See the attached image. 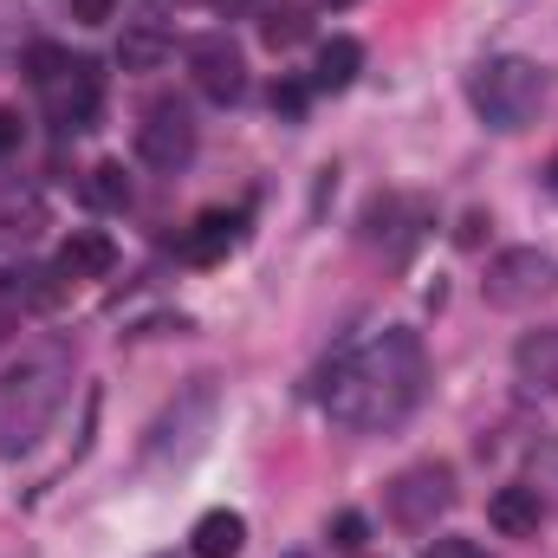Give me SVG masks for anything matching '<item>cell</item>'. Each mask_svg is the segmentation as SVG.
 <instances>
[{
    "instance_id": "1",
    "label": "cell",
    "mask_w": 558,
    "mask_h": 558,
    "mask_svg": "<svg viewBox=\"0 0 558 558\" xmlns=\"http://www.w3.org/2000/svg\"><path fill=\"white\" fill-rule=\"evenodd\" d=\"M422 384H428V357H422V338L390 325L377 331L371 344L344 351L325 377V416L338 428H397L422 403Z\"/></svg>"
},
{
    "instance_id": "2",
    "label": "cell",
    "mask_w": 558,
    "mask_h": 558,
    "mask_svg": "<svg viewBox=\"0 0 558 558\" xmlns=\"http://www.w3.org/2000/svg\"><path fill=\"white\" fill-rule=\"evenodd\" d=\"M72 390V364L65 351H33L20 364L0 371V454H26Z\"/></svg>"
},
{
    "instance_id": "3",
    "label": "cell",
    "mask_w": 558,
    "mask_h": 558,
    "mask_svg": "<svg viewBox=\"0 0 558 558\" xmlns=\"http://www.w3.org/2000/svg\"><path fill=\"white\" fill-rule=\"evenodd\" d=\"M546 92H553V72L539 59H520V52H500L468 78V98H474L487 131H526L533 111L546 105Z\"/></svg>"
},
{
    "instance_id": "4",
    "label": "cell",
    "mask_w": 558,
    "mask_h": 558,
    "mask_svg": "<svg viewBox=\"0 0 558 558\" xmlns=\"http://www.w3.org/2000/svg\"><path fill=\"white\" fill-rule=\"evenodd\" d=\"M33 85L52 98V118H59L65 131H92V124H98V72H92L85 59H65V52L39 46V52H33Z\"/></svg>"
},
{
    "instance_id": "5",
    "label": "cell",
    "mask_w": 558,
    "mask_h": 558,
    "mask_svg": "<svg viewBox=\"0 0 558 558\" xmlns=\"http://www.w3.org/2000/svg\"><path fill=\"white\" fill-rule=\"evenodd\" d=\"M384 507H390V520L403 533H435V520L454 507V474L441 461H416L384 487Z\"/></svg>"
},
{
    "instance_id": "6",
    "label": "cell",
    "mask_w": 558,
    "mask_h": 558,
    "mask_svg": "<svg viewBox=\"0 0 558 558\" xmlns=\"http://www.w3.org/2000/svg\"><path fill=\"white\" fill-rule=\"evenodd\" d=\"M481 292H487V305H500V312L539 305V299H553L558 292V260L553 254H539V247H507V254H494V267H487V279H481Z\"/></svg>"
},
{
    "instance_id": "7",
    "label": "cell",
    "mask_w": 558,
    "mask_h": 558,
    "mask_svg": "<svg viewBox=\"0 0 558 558\" xmlns=\"http://www.w3.org/2000/svg\"><path fill=\"white\" fill-rule=\"evenodd\" d=\"M208 422H215V390H208V384H195V390H189L169 416L149 428V441H143V468H169V461L182 468V461L202 448Z\"/></svg>"
},
{
    "instance_id": "8",
    "label": "cell",
    "mask_w": 558,
    "mask_h": 558,
    "mask_svg": "<svg viewBox=\"0 0 558 558\" xmlns=\"http://www.w3.org/2000/svg\"><path fill=\"white\" fill-rule=\"evenodd\" d=\"M137 156L149 162V169H162V175L189 169V156H195V118H189L175 98L149 105L143 124H137Z\"/></svg>"
},
{
    "instance_id": "9",
    "label": "cell",
    "mask_w": 558,
    "mask_h": 558,
    "mask_svg": "<svg viewBox=\"0 0 558 558\" xmlns=\"http://www.w3.org/2000/svg\"><path fill=\"white\" fill-rule=\"evenodd\" d=\"M189 72H195V92H202L208 105H234V98L247 92V59H241V46L221 39V33L189 46Z\"/></svg>"
},
{
    "instance_id": "10",
    "label": "cell",
    "mask_w": 558,
    "mask_h": 558,
    "mask_svg": "<svg viewBox=\"0 0 558 558\" xmlns=\"http://www.w3.org/2000/svg\"><path fill=\"white\" fill-rule=\"evenodd\" d=\"M234 234H241V215L208 208V215H195V228L182 234V260H189V267H215V260H228Z\"/></svg>"
},
{
    "instance_id": "11",
    "label": "cell",
    "mask_w": 558,
    "mask_h": 558,
    "mask_svg": "<svg viewBox=\"0 0 558 558\" xmlns=\"http://www.w3.org/2000/svg\"><path fill=\"white\" fill-rule=\"evenodd\" d=\"M111 267H118L111 234H98V228H72L65 234V247H59V274L65 279H105Z\"/></svg>"
},
{
    "instance_id": "12",
    "label": "cell",
    "mask_w": 558,
    "mask_h": 558,
    "mask_svg": "<svg viewBox=\"0 0 558 558\" xmlns=\"http://www.w3.org/2000/svg\"><path fill=\"white\" fill-rule=\"evenodd\" d=\"M487 520H494V533H507V539H533L539 520H546L539 487H500V494L487 500Z\"/></svg>"
},
{
    "instance_id": "13",
    "label": "cell",
    "mask_w": 558,
    "mask_h": 558,
    "mask_svg": "<svg viewBox=\"0 0 558 558\" xmlns=\"http://www.w3.org/2000/svg\"><path fill=\"white\" fill-rule=\"evenodd\" d=\"M189 546H195V558H241V546H247V520H241L234 507H208V513L195 520Z\"/></svg>"
},
{
    "instance_id": "14",
    "label": "cell",
    "mask_w": 558,
    "mask_h": 558,
    "mask_svg": "<svg viewBox=\"0 0 558 558\" xmlns=\"http://www.w3.org/2000/svg\"><path fill=\"white\" fill-rule=\"evenodd\" d=\"M513 371L526 390H558V331H526L513 351Z\"/></svg>"
},
{
    "instance_id": "15",
    "label": "cell",
    "mask_w": 558,
    "mask_h": 558,
    "mask_svg": "<svg viewBox=\"0 0 558 558\" xmlns=\"http://www.w3.org/2000/svg\"><path fill=\"white\" fill-rule=\"evenodd\" d=\"M357 72H364V46L338 33V39H325V46H318V72H312V85H318V92H344Z\"/></svg>"
},
{
    "instance_id": "16",
    "label": "cell",
    "mask_w": 558,
    "mask_h": 558,
    "mask_svg": "<svg viewBox=\"0 0 558 558\" xmlns=\"http://www.w3.org/2000/svg\"><path fill=\"white\" fill-rule=\"evenodd\" d=\"M175 52V39L156 26V20H137V26H124V46H118V59H124V72H156L162 59Z\"/></svg>"
},
{
    "instance_id": "17",
    "label": "cell",
    "mask_w": 558,
    "mask_h": 558,
    "mask_svg": "<svg viewBox=\"0 0 558 558\" xmlns=\"http://www.w3.org/2000/svg\"><path fill=\"white\" fill-rule=\"evenodd\" d=\"M85 202H92V208H105V215L131 208V175H124V162H98V169L85 175Z\"/></svg>"
},
{
    "instance_id": "18",
    "label": "cell",
    "mask_w": 558,
    "mask_h": 558,
    "mask_svg": "<svg viewBox=\"0 0 558 558\" xmlns=\"http://www.w3.org/2000/svg\"><path fill=\"white\" fill-rule=\"evenodd\" d=\"M305 33H312V20H305L299 0H279V7H267V20H260V39H267L274 52H292Z\"/></svg>"
},
{
    "instance_id": "19",
    "label": "cell",
    "mask_w": 558,
    "mask_h": 558,
    "mask_svg": "<svg viewBox=\"0 0 558 558\" xmlns=\"http://www.w3.org/2000/svg\"><path fill=\"white\" fill-rule=\"evenodd\" d=\"M7 292L26 299V305H52V299H59V267H52V274H46V267H20V274H7Z\"/></svg>"
},
{
    "instance_id": "20",
    "label": "cell",
    "mask_w": 558,
    "mask_h": 558,
    "mask_svg": "<svg viewBox=\"0 0 558 558\" xmlns=\"http://www.w3.org/2000/svg\"><path fill=\"white\" fill-rule=\"evenodd\" d=\"M0 234H13V241L39 234V202H0Z\"/></svg>"
},
{
    "instance_id": "21",
    "label": "cell",
    "mask_w": 558,
    "mask_h": 558,
    "mask_svg": "<svg viewBox=\"0 0 558 558\" xmlns=\"http://www.w3.org/2000/svg\"><path fill=\"white\" fill-rule=\"evenodd\" d=\"M364 539H371V520H364V513H351V507H344V513H338V520H331V546H338V553H357V546H364Z\"/></svg>"
},
{
    "instance_id": "22",
    "label": "cell",
    "mask_w": 558,
    "mask_h": 558,
    "mask_svg": "<svg viewBox=\"0 0 558 558\" xmlns=\"http://www.w3.org/2000/svg\"><path fill=\"white\" fill-rule=\"evenodd\" d=\"M274 111L279 118H305V85H292V78L274 85Z\"/></svg>"
},
{
    "instance_id": "23",
    "label": "cell",
    "mask_w": 558,
    "mask_h": 558,
    "mask_svg": "<svg viewBox=\"0 0 558 558\" xmlns=\"http://www.w3.org/2000/svg\"><path fill=\"white\" fill-rule=\"evenodd\" d=\"M111 13H118V0H72V20L78 26H105Z\"/></svg>"
},
{
    "instance_id": "24",
    "label": "cell",
    "mask_w": 558,
    "mask_h": 558,
    "mask_svg": "<svg viewBox=\"0 0 558 558\" xmlns=\"http://www.w3.org/2000/svg\"><path fill=\"white\" fill-rule=\"evenodd\" d=\"M422 558H487V553H481L474 539H435V546H428Z\"/></svg>"
},
{
    "instance_id": "25",
    "label": "cell",
    "mask_w": 558,
    "mask_h": 558,
    "mask_svg": "<svg viewBox=\"0 0 558 558\" xmlns=\"http://www.w3.org/2000/svg\"><path fill=\"white\" fill-rule=\"evenodd\" d=\"M481 228H487V215H468V221H461V234H454V241H461V247H481Z\"/></svg>"
},
{
    "instance_id": "26",
    "label": "cell",
    "mask_w": 558,
    "mask_h": 558,
    "mask_svg": "<svg viewBox=\"0 0 558 558\" xmlns=\"http://www.w3.org/2000/svg\"><path fill=\"white\" fill-rule=\"evenodd\" d=\"M20 137V124H13V118H7V111H0V149H7V143Z\"/></svg>"
},
{
    "instance_id": "27",
    "label": "cell",
    "mask_w": 558,
    "mask_h": 558,
    "mask_svg": "<svg viewBox=\"0 0 558 558\" xmlns=\"http://www.w3.org/2000/svg\"><path fill=\"white\" fill-rule=\"evenodd\" d=\"M215 7H221V13H241V7H254V0H215Z\"/></svg>"
},
{
    "instance_id": "28",
    "label": "cell",
    "mask_w": 558,
    "mask_h": 558,
    "mask_svg": "<svg viewBox=\"0 0 558 558\" xmlns=\"http://www.w3.org/2000/svg\"><path fill=\"white\" fill-rule=\"evenodd\" d=\"M546 189H553V195H558V156H553V162H546Z\"/></svg>"
},
{
    "instance_id": "29",
    "label": "cell",
    "mask_w": 558,
    "mask_h": 558,
    "mask_svg": "<svg viewBox=\"0 0 558 558\" xmlns=\"http://www.w3.org/2000/svg\"><path fill=\"white\" fill-rule=\"evenodd\" d=\"M318 7H357V0H318Z\"/></svg>"
},
{
    "instance_id": "30",
    "label": "cell",
    "mask_w": 558,
    "mask_h": 558,
    "mask_svg": "<svg viewBox=\"0 0 558 558\" xmlns=\"http://www.w3.org/2000/svg\"><path fill=\"white\" fill-rule=\"evenodd\" d=\"M156 558H175V553H156Z\"/></svg>"
}]
</instances>
